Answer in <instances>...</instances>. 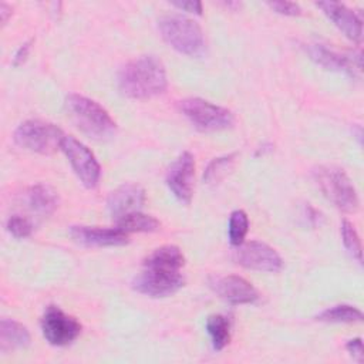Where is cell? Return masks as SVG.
<instances>
[{
    "label": "cell",
    "instance_id": "cell-1",
    "mask_svg": "<svg viewBox=\"0 0 364 364\" xmlns=\"http://www.w3.org/2000/svg\"><path fill=\"white\" fill-rule=\"evenodd\" d=\"M185 264L182 250L175 245H165L149 253L132 287L148 297H168L183 286L181 269Z\"/></svg>",
    "mask_w": 364,
    "mask_h": 364
},
{
    "label": "cell",
    "instance_id": "cell-2",
    "mask_svg": "<svg viewBox=\"0 0 364 364\" xmlns=\"http://www.w3.org/2000/svg\"><path fill=\"white\" fill-rule=\"evenodd\" d=\"M168 77L164 63L152 54L128 61L118 74V88L122 95L146 100L165 92Z\"/></svg>",
    "mask_w": 364,
    "mask_h": 364
},
{
    "label": "cell",
    "instance_id": "cell-3",
    "mask_svg": "<svg viewBox=\"0 0 364 364\" xmlns=\"http://www.w3.org/2000/svg\"><path fill=\"white\" fill-rule=\"evenodd\" d=\"M64 105L71 121L85 135L94 139H108L115 134V121L97 101L74 92L65 97Z\"/></svg>",
    "mask_w": 364,
    "mask_h": 364
},
{
    "label": "cell",
    "instance_id": "cell-4",
    "mask_svg": "<svg viewBox=\"0 0 364 364\" xmlns=\"http://www.w3.org/2000/svg\"><path fill=\"white\" fill-rule=\"evenodd\" d=\"M158 27L162 38L178 53L199 58L206 53V41L200 26L182 14L159 17Z\"/></svg>",
    "mask_w": 364,
    "mask_h": 364
},
{
    "label": "cell",
    "instance_id": "cell-5",
    "mask_svg": "<svg viewBox=\"0 0 364 364\" xmlns=\"http://www.w3.org/2000/svg\"><path fill=\"white\" fill-rule=\"evenodd\" d=\"M313 179L321 193L340 210L355 212L358 209L357 191L343 169L333 165H321L313 169Z\"/></svg>",
    "mask_w": 364,
    "mask_h": 364
},
{
    "label": "cell",
    "instance_id": "cell-6",
    "mask_svg": "<svg viewBox=\"0 0 364 364\" xmlns=\"http://www.w3.org/2000/svg\"><path fill=\"white\" fill-rule=\"evenodd\" d=\"M64 136L61 128L48 121L28 119L16 128L13 139L20 148L41 155H50L61 149Z\"/></svg>",
    "mask_w": 364,
    "mask_h": 364
},
{
    "label": "cell",
    "instance_id": "cell-7",
    "mask_svg": "<svg viewBox=\"0 0 364 364\" xmlns=\"http://www.w3.org/2000/svg\"><path fill=\"white\" fill-rule=\"evenodd\" d=\"M179 109L199 131H220L228 129L235 124V117L228 108L203 98H185L179 101Z\"/></svg>",
    "mask_w": 364,
    "mask_h": 364
},
{
    "label": "cell",
    "instance_id": "cell-8",
    "mask_svg": "<svg viewBox=\"0 0 364 364\" xmlns=\"http://www.w3.org/2000/svg\"><path fill=\"white\" fill-rule=\"evenodd\" d=\"M61 151L65 154L74 173L85 188H95L101 178V166L94 154L74 136L65 135L61 142Z\"/></svg>",
    "mask_w": 364,
    "mask_h": 364
},
{
    "label": "cell",
    "instance_id": "cell-9",
    "mask_svg": "<svg viewBox=\"0 0 364 364\" xmlns=\"http://www.w3.org/2000/svg\"><path fill=\"white\" fill-rule=\"evenodd\" d=\"M44 338L55 347L71 344L81 333L80 321L64 313L58 306H48L40 321Z\"/></svg>",
    "mask_w": 364,
    "mask_h": 364
},
{
    "label": "cell",
    "instance_id": "cell-10",
    "mask_svg": "<svg viewBox=\"0 0 364 364\" xmlns=\"http://www.w3.org/2000/svg\"><path fill=\"white\" fill-rule=\"evenodd\" d=\"M235 260L250 270L276 273L283 267L280 255L267 243L260 240H250L237 246Z\"/></svg>",
    "mask_w": 364,
    "mask_h": 364
},
{
    "label": "cell",
    "instance_id": "cell-11",
    "mask_svg": "<svg viewBox=\"0 0 364 364\" xmlns=\"http://www.w3.org/2000/svg\"><path fill=\"white\" fill-rule=\"evenodd\" d=\"M193 179H195V158L191 152H182L168 168L166 185L173 196L188 205L193 195Z\"/></svg>",
    "mask_w": 364,
    "mask_h": 364
},
{
    "label": "cell",
    "instance_id": "cell-12",
    "mask_svg": "<svg viewBox=\"0 0 364 364\" xmlns=\"http://www.w3.org/2000/svg\"><path fill=\"white\" fill-rule=\"evenodd\" d=\"M210 287L229 304H253L259 300V293L253 284L236 274L218 276L210 280Z\"/></svg>",
    "mask_w": 364,
    "mask_h": 364
},
{
    "label": "cell",
    "instance_id": "cell-13",
    "mask_svg": "<svg viewBox=\"0 0 364 364\" xmlns=\"http://www.w3.org/2000/svg\"><path fill=\"white\" fill-rule=\"evenodd\" d=\"M145 189L132 182H127L114 189L107 199V209L112 219H118L127 213L138 212L145 203Z\"/></svg>",
    "mask_w": 364,
    "mask_h": 364
},
{
    "label": "cell",
    "instance_id": "cell-14",
    "mask_svg": "<svg viewBox=\"0 0 364 364\" xmlns=\"http://www.w3.org/2000/svg\"><path fill=\"white\" fill-rule=\"evenodd\" d=\"M316 6L333 21V24L350 40L360 43L363 38V20L343 3L318 1Z\"/></svg>",
    "mask_w": 364,
    "mask_h": 364
},
{
    "label": "cell",
    "instance_id": "cell-15",
    "mask_svg": "<svg viewBox=\"0 0 364 364\" xmlns=\"http://www.w3.org/2000/svg\"><path fill=\"white\" fill-rule=\"evenodd\" d=\"M71 237L84 246H122L128 243V233L115 228H98V226H71Z\"/></svg>",
    "mask_w": 364,
    "mask_h": 364
},
{
    "label": "cell",
    "instance_id": "cell-16",
    "mask_svg": "<svg viewBox=\"0 0 364 364\" xmlns=\"http://www.w3.org/2000/svg\"><path fill=\"white\" fill-rule=\"evenodd\" d=\"M307 51L310 58L316 61L318 65L324 67L326 70L344 73L351 77L355 75V70H354L355 64H354L353 55H344V54L336 53L323 44H309Z\"/></svg>",
    "mask_w": 364,
    "mask_h": 364
},
{
    "label": "cell",
    "instance_id": "cell-17",
    "mask_svg": "<svg viewBox=\"0 0 364 364\" xmlns=\"http://www.w3.org/2000/svg\"><path fill=\"white\" fill-rule=\"evenodd\" d=\"M28 208L38 215H51L60 203L58 192L47 183H36L26 192Z\"/></svg>",
    "mask_w": 364,
    "mask_h": 364
},
{
    "label": "cell",
    "instance_id": "cell-18",
    "mask_svg": "<svg viewBox=\"0 0 364 364\" xmlns=\"http://www.w3.org/2000/svg\"><path fill=\"white\" fill-rule=\"evenodd\" d=\"M31 336L26 326L13 320L1 318L0 321V350L3 353L9 350L23 348L30 344Z\"/></svg>",
    "mask_w": 364,
    "mask_h": 364
},
{
    "label": "cell",
    "instance_id": "cell-19",
    "mask_svg": "<svg viewBox=\"0 0 364 364\" xmlns=\"http://www.w3.org/2000/svg\"><path fill=\"white\" fill-rule=\"evenodd\" d=\"M115 223H117V228L121 229L125 233H132V232H155L161 226L158 219H155L151 215L142 213L141 210L127 213V215L118 218L115 220Z\"/></svg>",
    "mask_w": 364,
    "mask_h": 364
},
{
    "label": "cell",
    "instance_id": "cell-20",
    "mask_svg": "<svg viewBox=\"0 0 364 364\" xmlns=\"http://www.w3.org/2000/svg\"><path fill=\"white\" fill-rule=\"evenodd\" d=\"M230 318L223 314H212L206 320V331L210 337L212 347L216 351L223 350L230 341Z\"/></svg>",
    "mask_w": 364,
    "mask_h": 364
},
{
    "label": "cell",
    "instance_id": "cell-21",
    "mask_svg": "<svg viewBox=\"0 0 364 364\" xmlns=\"http://www.w3.org/2000/svg\"><path fill=\"white\" fill-rule=\"evenodd\" d=\"M317 320L326 323H357L363 320V313L354 306L337 304L321 311Z\"/></svg>",
    "mask_w": 364,
    "mask_h": 364
},
{
    "label": "cell",
    "instance_id": "cell-22",
    "mask_svg": "<svg viewBox=\"0 0 364 364\" xmlns=\"http://www.w3.org/2000/svg\"><path fill=\"white\" fill-rule=\"evenodd\" d=\"M249 230V219L247 215L242 210H233L229 218V225H228V236L229 242L233 246H239L243 243L246 233Z\"/></svg>",
    "mask_w": 364,
    "mask_h": 364
},
{
    "label": "cell",
    "instance_id": "cell-23",
    "mask_svg": "<svg viewBox=\"0 0 364 364\" xmlns=\"http://www.w3.org/2000/svg\"><path fill=\"white\" fill-rule=\"evenodd\" d=\"M341 237H343V243L344 247L347 249V252L357 259V262L361 263V242L358 237V233L354 228V225L348 220H343L341 223Z\"/></svg>",
    "mask_w": 364,
    "mask_h": 364
},
{
    "label": "cell",
    "instance_id": "cell-24",
    "mask_svg": "<svg viewBox=\"0 0 364 364\" xmlns=\"http://www.w3.org/2000/svg\"><path fill=\"white\" fill-rule=\"evenodd\" d=\"M235 155H226V156H220V158H215L206 168L205 173H203V181L206 183H215L218 182L225 173L226 171L232 166Z\"/></svg>",
    "mask_w": 364,
    "mask_h": 364
},
{
    "label": "cell",
    "instance_id": "cell-25",
    "mask_svg": "<svg viewBox=\"0 0 364 364\" xmlns=\"http://www.w3.org/2000/svg\"><path fill=\"white\" fill-rule=\"evenodd\" d=\"M6 230L16 239H24L33 233V223L24 216L13 215L6 222Z\"/></svg>",
    "mask_w": 364,
    "mask_h": 364
},
{
    "label": "cell",
    "instance_id": "cell-26",
    "mask_svg": "<svg viewBox=\"0 0 364 364\" xmlns=\"http://www.w3.org/2000/svg\"><path fill=\"white\" fill-rule=\"evenodd\" d=\"M267 6L270 9H273L274 11L284 14V16H297L301 11L300 6L293 1H269Z\"/></svg>",
    "mask_w": 364,
    "mask_h": 364
},
{
    "label": "cell",
    "instance_id": "cell-27",
    "mask_svg": "<svg viewBox=\"0 0 364 364\" xmlns=\"http://www.w3.org/2000/svg\"><path fill=\"white\" fill-rule=\"evenodd\" d=\"M346 348H347V351L353 355V358H355L357 361H363V341H361V338L360 337H357V338H351V340H348L347 341V344H346Z\"/></svg>",
    "mask_w": 364,
    "mask_h": 364
},
{
    "label": "cell",
    "instance_id": "cell-28",
    "mask_svg": "<svg viewBox=\"0 0 364 364\" xmlns=\"http://www.w3.org/2000/svg\"><path fill=\"white\" fill-rule=\"evenodd\" d=\"M172 6L181 9V10H186L189 13H195V14H202V3L198 0H191V1H172Z\"/></svg>",
    "mask_w": 364,
    "mask_h": 364
},
{
    "label": "cell",
    "instance_id": "cell-29",
    "mask_svg": "<svg viewBox=\"0 0 364 364\" xmlns=\"http://www.w3.org/2000/svg\"><path fill=\"white\" fill-rule=\"evenodd\" d=\"M31 43H33V40H28V41L23 43V44L17 48V51H16V54H14V57H13V65L17 67V65H20V64L24 63V60H26L27 55H28Z\"/></svg>",
    "mask_w": 364,
    "mask_h": 364
},
{
    "label": "cell",
    "instance_id": "cell-30",
    "mask_svg": "<svg viewBox=\"0 0 364 364\" xmlns=\"http://www.w3.org/2000/svg\"><path fill=\"white\" fill-rule=\"evenodd\" d=\"M10 14H11V7L7 6L6 3H1L0 4V16H1V23L3 24H6V21H7Z\"/></svg>",
    "mask_w": 364,
    "mask_h": 364
}]
</instances>
